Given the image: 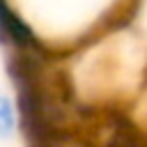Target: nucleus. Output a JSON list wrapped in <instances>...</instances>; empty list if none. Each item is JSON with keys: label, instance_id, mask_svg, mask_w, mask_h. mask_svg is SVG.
I'll return each instance as SVG.
<instances>
[{"label": "nucleus", "instance_id": "1", "mask_svg": "<svg viewBox=\"0 0 147 147\" xmlns=\"http://www.w3.org/2000/svg\"><path fill=\"white\" fill-rule=\"evenodd\" d=\"M0 28H2V44L7 48H14V51H39L41 48L34 32L23 23V18L7 2H2Z\"/></svg>", "mask_w": 147, "mask_h": 147}, {"label": "nucleus", "instance_id": "2", "mask_svg": "<svg viewBox=\"0 0 147 147\" xmlns=\"http://www.w3.org/2000/svg\"><path fill=\"white\" fill-rule=\"evenodd\" d=\"M16 110H14V103L9 96H2L0 99V136L5 140L11 138V133L16 131Z\"/></svg>", "mask_w": 147, "mask_h": 147}]
</instances>
